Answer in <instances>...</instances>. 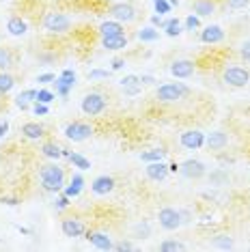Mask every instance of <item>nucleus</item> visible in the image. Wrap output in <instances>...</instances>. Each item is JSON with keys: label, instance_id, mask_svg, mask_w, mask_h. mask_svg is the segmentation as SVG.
<instances>
[{"label": "nucleus", "instance_id": "nucleus-1", "mask_svg": "<svg viewBox=\"0 0 250 252\" xmlns=\"http://www.w3.org/2000/svg\"><path fill=\"white\" fill-rule=\"evenodd\" d=\"M39 183L45 192L61 194L65 190V168L56 162L39 166Z\"/></svg>", "mask_w": 250, "mask_h": 252}, {"label": "nucleus", "instance_id": "nucleus-2", "mask_svg": "<svg viewBox=\"0 0 250 252\" xmlns=\"http://www.w3.org/2000/svg\"><path fill=\"white\" fill-rule=\"evenodd\" d=\"M43 28L50 32V35H65V32L71 31V18L67 13H59V11H50V13L43 15L41 20Z\"/></svg>", "mask_w": 250, "mask_h": 252}, {"label": "nucleus", "instance_id": "nucleus-3", "mask_svg": "<svg viewBox=\"0 0 250 252\" xmlns=\"http://www.w3.org/2000/svg\"><path fill=\"white\" fill-rule=\"evenodd\" d=\"M188 95H190V89H188L184 82H166V84H162V87H157V91H156V97L162 104H175V101L184 99Z\"/></svg>", "mask_w": 250, "mask_h": 252}, {"label": "nucleus", "instance_id": "nucleus-4", "mask_svg": "<svg viewBox=\"0 0 250 252\" xmlns=\"http://www.w3.org/2000/svg\"><path fill=\"white\" fill-rule=\"evenodd\" d=\"M222 82L233 89H244L250 84V71L242 65H231L222 71Z\"/></svg>", "mask_w": 250, "mask_h": 252}, {"label": "nucleus", "instance_id": "nucleus-5", "mask_svg": "<svg viewBox=\"0 0 250 252\" xmlns=\"http://www.w3.org/2000/svg\"><path fill=\"white\" fill-rule=\"evenodd\" d=\"M106 108H108V99L101 93H95V91L93 93H87L80 101V110L87 114V117H99Z\"/></svg>", "mask_w": 250, "mask_h": 252}, {"label": "nucleus", "instance_id": "nucleus-6", "mask_svg": "<svg viewBox=\"0 0 250 252\" xmlns=\"http://www.w3.org/2000/svg\"><path fill=\"white\" fill-rule=\"evenodd\" d=\"M65 138L71 140V142H84L93 136V125L91 123H84V121H71L65 125Z\"/></svg>", "mask_w": 250, "mask_h": 252}, {"label": "nucleus", "instance_id": "nucleus-7", "mask_svg": "<svg viewBox=\"0 0 250 252\" xmlns=\"http://www.w3.org/2000/svg\"><path fill=\"white\" fill-rule=\"evenodd\" d=\"M108 13L112 15V20L121 22V24H132L136 20V7L132 2H123V0L112 4V7L108 9Z\"/></svg>", "mask_w": 250, "mask_h": 252}, {"label": "nucleus", "instance_id": "nucleus-8", "mask_svg": "<svg viewBox=\"0 0 250 252\" xmlns=\"http://www.w3.org/2000/svg\"><path fill=\"white\" fill-rule=\"evenodd\" d=\"M177 173H179L181 177H186V179H201V177L207 175V166L203 164L201 159L190 158V159H186V162L179 164V170H177Z\"/></svg>", "mask_w": 250, "mask_h": 252}, {"label": "nucleus", "instance_id": "nucleus-9", "mask_svg": "<svg viewBox=\"0 0 250 252\" xmlns=\"http://www.w3.org/2000/svg\"><path fill=\"white\" fill-rule=\"evenodd\" d=\"M157 222H160V226L164 228V231H177L181 224V214L179 209L175 207H162L160 214H157Z\"/></svg>", "mask_w": 250, "mask_h": 252}, {"label": "nucleus", "instance_id": "nucleus-10", "mask_svg": "<svg viewBox=\"0 0 250 252\" xmlns=\"http://www.w3.org/2000/svg\"><path fill=\"white\" fill-rule=\"evenodd\" d=\"M168 71H170V76L177 78V80H188V78L194 76L196 65H194V61H190V59H177V61L170 63Z\"/></svg>", "mask_w": 250, "mask_h": 252}, {"label": "nucleus", "instance_id": "nucleus-11", "mask_svg": "<svg viewBox=\"0 0 250 252\" xmlns=\"http://www.w3.org/2000/svg\"><path fill=\"white\" fill-rule=\"evenodd\" d=\"M179 142L188 151H198V149L205 147V134H203L201 129H186L184 134L179 136Z\"/></svg>", "mask_w": 250, "mask_h": 252}, {"label": "nucleus", "instance_id": "nucleus-12", "mask_svg": "<svg viewBox=\"0 0 250 252\" xmlns=\"http://www.w3.org/2000/svg\"><path fill=\"white\" fill-rule=\"evenodd\" d=\"M76 71L73 69H62L61 71V76L54 80V89H56V95H61V97H67L71 93V89L76 87Z\"/></svg>", "mask_w": 250, "mask_h": 252}, {"label": "nucleus", "instance_id": "nucleus-13", "mask_svg": "<svg viewBox=\"0 0 250 252\" xmlns=\"http://www.w3.org/2000/svg\"><path fill=\"white\" fill-rule=\"evenodd\" d=\"M61 231H62L65 237L76 239V237H82V235L87 233V226H84V222L80 220V218H62Z\"/></svg>", "mask_w": 250, "mask_h": 252}, {"label": "nucleus", "instance_id": "nucleus-14", "mask_svg": "<svg viewBox=\"0 0 250 252\" xmlns=\"http://www.w3.org/2000/svg\"><path fill=\"white\" fill-rule=\"evenodd\" d=\"M115 188H117V181H115V177H110V175H99L91 183V192H93L95 196H108L110 192H115Z\"/></svg>", "mask_w": 250, "mask_h": 252}, {"label": "nucleus", "instance_id": "nucleus-15", "mask_svg": "<svg viewBox=\"0 0 250 252\" xmlns=\"http://www.w3.org/2000/svg\"><path fill=\"white\" fill-rule=\"evenodd\" d=\"M201 41L207 43V45L222 43V41H224V31H222V26L209 24V26H205V28H201Z\"/></svg>", "mask_w": 250, "mask_h": 252}, {"label": "nucleus", "instance_id": "nucleus-16", "mask_svg": "<svg viewBox=\"0 0 250 252\" xmlns=\"http://www.w3.org/2000/svg\"><path fill=\"white\" fill-rule=\"evenodd\" d=\"M168 164L166 162H149L147 164V168H145V175H147V179H151V181H164L168 177Z\"/></svg>", "mask_w": 250, "mask_h": 252}, {"label": "nucleus", "instance_id": "nucleus-17", "mask_svg": "<svg viewBox=\"0 0 250 252\" xmlns=\"http://www.w3.org/2000/svg\"><path fill=\"white\" fill-rule=\"evenodd\" d=\"M229 145V134L222 129H216L212 134H205V147H209L212 151H222Z\"/></svg>", "mask_w": 250, "mask_h": 252}, {"label": "nucleus", "instance_id": "nucleus-18", "mask_svg": "<svg viewBox=\"0 0 250 252\" xmlns=\"http://www.w3.org/2000/svg\"><path fill=\"white\" fill-rule=\"evenodd\" d=\"M84 235H87V239L91 242V246H95L97 250H112V248H115L110 235H106L101 231H87Z\"/></svg>", "mask_w": 250, "mask_h": 252}, {"label": "nucleus", "instance_id": "nucleus-19", "mask_svg": "<svg viewBox=\"0 0 250 252\" xmlns=\"http://www.w3.org/2000/svg\"><path fill=\"white\" fill-rule=\"evenodd\" d=\"M101 48L110 50V52H119V50L127 48V35H110V37H101Z\"/></svg>", "mask_w": 250, "mask_h": 252}, {"label": "nucleus", "instance_id": "nucleus-20", "mask_svg": "<svg viewBox=\"0 0 250 252\" xmlns=\"http://www.w3.org/2000/svg\"><path fill=\"white\" fill-rule=\"evenodd\" d=\"M84 190V177H82V170H78V173H73L71 175V179H69V186H65V192L69 198H78L82 194Z\"/></svg>", "mask_w": 250, "mask_h": 252}, {"label": "nucleus", "instance_id": "nucleus-21", "mask_svg": "<svg viewBox=\"0 0 250 252\" xmlns=\"http://www.w3.org/2000/svg\"><path fill=\"white\" fill-rule=\"evenodd\" d=\"M7 32L11 37H24L28 32L26 20H22V15H11L9 22H7Z\"/></svg>", "mask_w": 250, "mask_h": 252}, {"label": "nucleus", "instance_id": "nucleus-22", "mask_svg": "<svg viewBox=\"0 0 250 252\" xmlns=\"http://www.w3.org/2000/svg\"><path fill=\"white\" fill-rule=\"evenodd\" d=\"M216 0H194L192 2V13H196L198 18H209L216 13Z\"/></svg>", "mask_w": 250, "mask_h": 252}, {"label": "nucleus", "instance_id": "nucleus-23", "mask_svg": "<svg viewBox=\"0 0 250 252\" xmlns=\"http://www.w3.org/2000/svg\"><path fill=\"white\" fill-rule=\"evenodd\" d=\"M97 32H99V37L123 35V32H125V26L121 24V22H117V20H106V22H101V24H99Z\"/></svg>", "mask_w": 250, "mask_h": 252}, {"label": "nucleus", "instance_id": "nucleus-24", "mask_svg": "<svg viewBox=\"0 0 250 252\" xmlns=\"http://www.w3.org/2000/svg\"><path fill=\"white\" fill-rule=\"evenodd\" d=\"M20 131L24 134V138H28V140H39V138H43V136H45V127L41 123H35V121L24 123Z\"/></svg>", "mask_w": 250, "mask_h": 252}, {"label": "nucleus", "instance_id": "nucleus-25", "mask_svg": "<svg viewBox=\"0 0 250 252\" xmlns=\"http://www.w3.org/2000/svg\"><path fill=\"white\" fill-rule=\"evenodd\" d=\"M132 233H134V237H136V239L145 242V239H149V237H151L153 226H151V222H149V220H140V222H136V224H134Z\"/></svg>", "mask_w": 250, "mask_h": 252}, {"label": "nucleus", "instance_id": "nucleus-26", "mask_svg": "<svg viewBox=\"0 0 250 252\" xmlns=\"http://www.w3.org/2000/svg\"><path fill=\"white\" fill-rule=\"evenodd\" d=\"M41 156L52 159V162H59L62 158V147H59L56 142H43L41 145Z\"/></svg>", "mask_w": 250, "mask_h": 252}, {"label": "nucleus", "instance_id": "nucleus-27", "mask_svg": "<svg viewBox=\"0 0 250 252\" xmlns=\"http://www.w3.org/2000/svg\"><path fill=\"white\" fill-rule=\"evenodd\" d=\"M136 37L140 39L143 43H153V41H157L160 39V28H156V26H145V28H140L138 32H136Z\"/></svg>", "mask_w": 250, "mask_h": 252}, {"label": "nucleus", "instance_id": "nucleus-28", "mask_svg": "<svg viewBox=\"0 0 250 252\" xmlns=\"http://www.w3.org/2000/svg\"><path fill=\"white\" fill-rule=\"evenodd\" d=\"M140 159H143L145 164H149V162H166V151L164 149H149V151H145V153H140Z\"/></svg>", "mask_w": 250, "mask_h": 252}, {"label": "nucleus", "instance_id": "nucleus-29", "mask_svg": "<svg viewBox=\"0 0 250 252\" xmlns=\"http://www.w3.org/2000/svg\"><path fill=\"white\" fill-rule=\"evenodd\" d=\"M229 181H231V177H229V173H226L224 168H216V170H212V175H209V183L216 186V188L226 186Z\"/></svg>", "mask_w": 250, "mask_h": 252}, {"label": "nucleus", "instance_id": "nucleus-30", "mask_svg": "<svg viewBox=\"0 0 250 252\" xmlns=\"http://www.w3.org/2000/svg\"><path fill=\"white\" fill-rule=\"evenodd\" d=\"M15 89V78L9 71H0V95H7Z\"/></svg>", "mask_w": 250, "mask_h": 252}, {"label": "nucleus", "instance_id": "nucleus-31", "mask_svg": "<svg viewBox=\"0 0 250 252\" xmlns=\"http://www.w3.org/2000/svg\"><path fill=\"white\" fill-rule=\"evenodd\" d=\"M162 31L166 32V37H173V39H175V37H179L181 32H184V31H181V22H179V18H168V20H166V26H164Z\"/></svg>", "mask_w": 250, "mask_h": 252}, {"label": "nucleus", "instance_id": "nucleus-32", "mask_svg": "<svg viewBox=\"0 0 250 252\" xmlns=\"http://www.w3.org/2000/svg\"><path fill=\"white\" fill-rule=\"evenodd\" d=\"M69 162L73 164V168H78V170H89L91 168V159H87L82 156V153H69Z\"/></svg>", "mask_w": 250, "mask_h": 252}, {"label": "nucleus", "instance_id": "nucleus-33", "mask_svg": "<svg viewBox=\"0 0 250 252\" xmlns=\"http://www.w3.org/2000/svg\"><path fill=\"white\" fill-rule=\"evenodd\" d=\"M13 67V52L9 48H0V71H9Z\"/></svg>", "mask_w": 250, "mask_h": 252}, {"label": "nucleus", "instance_id": "nucleus-34", "mask_svg": "<svg viewBox=\"0 0 250 252\" xmlns=\"http://www.w3.org/2000/svg\"><path fill=\"white\" fill-rule=\"evenodd\" d=\"M214 246L216 248H220V250H231L233 248V237L231 235L220 233V235H216L214 237Z\"/></svg>", "mask_w": 250, "mask_h": 252}, {"label": "nucleus", "instance_id": "nucleus-35", "mask_svg": "<svg viewBox=\"0 0 250 252\" xmlns=\"http://www.w3.org/2000/svg\"><path fill=\"white\" fill-rule=\"evenodd\" d=\"M184 31H190V32L201 31V18H198L196 13H190V15H188V18L184 20Z\"/></svg>", "mask_w": 250, "mask_h": 252}, {"label": "nucleus", "instance_id": "nucleus-36", "mask_svg": "<svg viewBox=\"0 0 250 252\" xmlns=\"http://www.w3.org/2000/svg\"><path fill=\"white\" fill-rule=\"evenodd\" d=\"M15 101H26V104H35V101H37V89H24L22 93H18Z\"/></svg>", "mask_w": 250, "mask_h": 252}, {"label": "nucleus", "instance_id": "nucleus-37", "mask_svg": "<svg viewBox=\"0 0 250 252\" xmlns=\"http://www.w3.org/2000/svg\"><path fill=\"white\" fill-rule=\"evenodd\" d=\"M151 4H153V11H156L157 15H166V13L173 11V7H170L168 0H151Z\"/></svg>", "mask_w": 250, "mask_h": 252}, {"label": "nucleus", "instance_id": "nucleus-38", "mask_svg": "<svg viewBox=\"0 0 250 252\" xmlns=\"http://www.w3.org/2000/svg\"><path fill=\"white\" fill-rule=\"evenodd\" d=\"M186 246L177 242V239H164V242L160 244V250L162 252H173V250H184Z\"/></svg>", "mask_w": 250, "mask_h": 252}, {"label": "nucleus", "instance_id": "nucleus-39", "mask_svg": "<svg viewBox=\"0 0 250 252\" xmlns=\"http://www.w3.org/2000/svg\"><path fill=\"white\" fill-rule=\"evenodd\" d=\"M54 93L50 89H39L37 91V101H41V104H52L54 101Z\"/></svg>", "mask_w": 250, "mask_h": 252}, {"label": "nucleus", "instance_id": "nucleus-40", "mask_svg": "<svg viewBox=\"0 0 250 252\" xmlns=\"http://www.w3.org/2000/svg\"><path fill=\"white\" fill-rule=\"evenodd\" d=\"M32 114H35V117H48L50 114V104L35 101V104H32Z\"/></svg>", "mask_w": 250, "mask_h": 252}, {"label": "nucleus", "instance_id": "nucleus-41", "mask_svg": "<svg viewBox=\"0 0 250 252\" xmlns=\"http://www.w3.org/2000/svg\"><path fill=\"white\" fill-rule=\"evenodd\" d=\"M119 84H121L123 89H127V87H136V84H140V76H136V73H129V76H125L119 80Z\"/></svg>", "mask_w": 250, "mask_h": 252}, {"label": "nucleus", "instance_id": "nucleus-42", "mask_svg": "<svg viewBox=\"0 0 250 252\" xmlns=\"http://www.w3.org/2000/svg\"><path fill=\"white\" fill-rule=\"evenodd\" d=\"M71 205V198L67 196L65 192H61V196L56 198V203H54V207H56V211H62V209H67Z\"/></svg>", "mask_w": 250, "mask_h": 252}, {"label": "nucleus", "instance_id": "nucleus-43", "mask_svg": "<svg viewBox=\"0 0 250 252\" xmlns=\"http://www.w3.org/2000/svg\"><path fill=\"white\" fill-rule=\"evenodd\" d=\"M110 78V69H91L89 71V80H106Z\"/></svg>", "mask_w": 250, "mask_h": 252}, {"label": "nucleus", "instance_id": "nucleus-44", "mask_svg": "<svg viewBox=\"0 0 250 252\" xmlns=\"http://www.w3.org/2000/svg\"><path fill=\"white\" fill-rule=\"evenodd\" d=\"M240 59L244 63H250V39L242 41V45H240Z\"/></svg>", "mask_w": 250, "mask_h": 252}, {"label": "nucleus", "instance_id": "nucleus-45", "mask_svg": "<svg viewBox=\"0 0 250 252\" xmlns=\"http://www.w3.org/2000/svg\"><path fill=\"white\" fill-rule=\"evenodd\" d=\"M250 4V0H226V7L233 9V11H240V9H246Z\"/></svg>", "mask_w": 250, "mask_h": 252}, {"label": "nucleus", "instance_id": "nucleus-46", "mask_svg": "<svg viewBox=\"0 0 250 252\" xmlns=\"http://www.w3.org/2000/svg\"><path fill=\"white\" fill-rule=\"evenodd\" d=\"M54 80H56V76H54V73H50V71L39 73V76H37V82L41 84V87H45V84H52Z\"/></svg>", "mask_w": 250, "mask_h": 252}, {"label": "nucleus", "instance_id": "nucleus-47", "mask_svg": "<svg viewBox=\"0 0 250 252\" xmlns=\"http://www.w3.org/2000/svg\"><path fill=\"white\" fill-rule=\"evenodd\" d=\"M115 250H119V252H123V250H134V244L127 242V239H123V242L115 244Z\"/></svg>", "mask_w": 250, "mask_h": 252}, {"label": "nucleus", "instance_id": "nucleus-48", "mask_svg": "<svg viewBox=\"0 0 250 252\" xmlns=\"http://www.w3.org/2000/svg\"><path fill=\"white\" fill-rule=\"evenodd\" d=\"M123 91H125V95L136 97V95H140V91H143V84H136V87H127V89H123Z\"/></svg>", "mask_w": 250, "mask_h": 252}, {"label": "nucleus", "instance_id": "nucleus-49", "mask_svg": "<svg viewBox=\"0 0 250 252\" xmlns=\"http://www.w3.org/2000/svg\"><path fill=\"white\" fill-rule=\"evenodd\" d=\"M140 84H145V87H153V84H156V78L149 76V73H143V76H140Z\"/></svg>", "mask_w": 250, "mask_h": 252}, {"label": "nucleus", "instance_id": "nucleus-50", "mask_svg": "<svg viewBox=\"0 0 250 252\" xmlns=\"http://www.w3.org/2000/svg\"><path fill=\"white\" fill-rule=\"evenodd\" d=\"M125 67V59H115L110 63V71H119V69H123Z\"/></svg>", "mask_w": 250, "mask_h": 252}, {"label": "nucleus", "instance_id": "nucleus-51", "mask_svg": "<svg viewBox=\"0 0 250 252\" xmlns=\"http://www.w3.org/2000/svg\"><path fill=\"white\" fill-rule=\"evenodd\" d=\"M151 24L156 28H164L166 26V20H162V15H151Z\"/></svg>", "mask_w": 250, "mask_h": 252}, {"label": "nucleus", "instance_id": "nucleus-52", "mask_svg": "<svg viewBox=\"0 0 250 252\" xmlns=\"http://www.w3.org/2000/svg\"><path fill=\"white\" fill-rule=\"evenodd\" d=\"M20 200L18 198H11V196H0V205H11V207H13V205H18Z\"/></svg>", "mask_w": 250, "mask_h": 252}, {"label": "nucleus", "instance_id": "nucleus-53", "mask_svg": "<svg viewBox=\"0 0 250 252\" xmlns=\"http://www.w3.org/2000/svg\"><path fill=\"white\" fill-rule=\"evenodd\" d=\"M9 134V121H0V140Z\"/></svg>", "mask_w": 250, "mask_h": 252}, {"label": "nucleus", "instance_id": "nucleus-54", "mask_svg": "<svg viewBox=\"0 0 250 252\" xmlns=\"http://www.w3.org/2000/svg\"><path fill=\"white\" fill-rule=\"evenodd\" d=\"M212 222H214V218H212V216H207V214H205V216H201V224H205V226H207V224H212Z\"/></svg>", "mask_w": 250, "mask_h": 252}, {"label": "nucleus", "instance_id": "nucleus-55", "mask_svg": "<svg viewBox=\"0 0 250 252\" xmlns=\"http://www.w3.org/2000/svg\"><path fill=\"white\" fill-rule=\"evenodd\" d=\"M18 231H20L22 235H31V228H26V226H18Z\"/></svg>", "mask_w": 250, "mask_h": 252}, {"label": "nucleus", "instance_id": "nucleus-56", "mask_svg": "<svg viewBox=\"0 0 250 252\" xmlns=\"http://www.w3.org/2000/svg\"><path fill=\"white\" fill-rule=\"evenodd\" d=\"M170 7H179V0H168Z\"/></svg>", "mask_w": 250, "mask_h": 252}, {"label": "nucleus", "instance_id": "nucleus-57", "mask_svg": "<svg viewBox=\"0 0 250 252\" xmlns=\"http://www.w3.org/2000/svg\"><path fill=\"white\" fill-rule=\"evenodd\" d=\"M0 2H4V0H0Z\"/></svg>", "mask_w": 250, "mask_h": 252}, {"label": "nucleus", "instance_id": "nucleus-58", "mask_svg": "<svg viewBox=\"0 0 250 252\" xmlns=\"http://www.w3.org/2000/svg\"><path fill=\"white\" fill-rule=\"evenodd\" d=\"M0 97H2V95H0ZM0 101H2V99H0Z\"/></svg>", "mask_w": 250, "mask_h": 252}]
</instances>
